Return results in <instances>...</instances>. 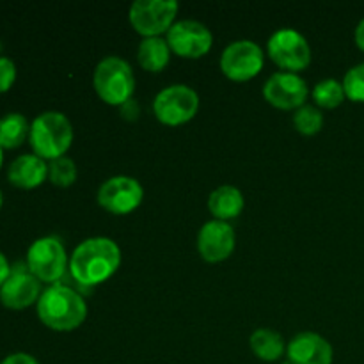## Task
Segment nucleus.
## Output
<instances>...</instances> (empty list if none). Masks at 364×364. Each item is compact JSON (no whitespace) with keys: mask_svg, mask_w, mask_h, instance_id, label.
I'll return each instance as SVG.
<instances>
[{"mask_svg":"<svg viewBox=\"0 0 364 364\" xmlns=\"http://www.w3.org/2000/svg\"><path fill=\"white\" fill-rule=\"evenodd\" d=\"M245 205L244 194L235 185H220L208 196V210L213 219L230 223L237 219Z\"/></svg>","mask_w":364,"mask_h":364,"instance_id":"17","label":"nucleus"},{"mask_svg":"<svg viewBox=\"0 0 364 364\" xmlns=\"http://www.w3.org/2000/svg\"><path fill=\"white\" fill-rule=\"evenodd\" d=\"M7 180L13 187L32 191L48 180V164L34 153H25L14 159L7 169Z\"/></svg>","mask_w":364,"mask_h":364,"instance_id":"16","label":"nucleus"},{"mask_svg":"<svg viewBox=\"0 0 364 364\" xmlns=\"http://www.w3.org/2000/svg\"><path fill=\"white\" fill-rule=\"evenodd\" d=\"M70 267L68 252L57 237H41L27 251V269L41 283L57 284Z\"/></svg>","mask_w":364,"mask_h":364,"instance_id":"6","label":"nucleus"},{"mask_svg":"<svg viewBox=\"0 0 364 364\" xmlns=\"http://www.w3.org/2000/svg\"><path fill=\"white\" fill-rule=\"evenodd\" d=\"M269 57L283 71L297 73L311 64V46L308 39L291 27H281L267 41Z\"/></svg>","mask_w":364,"mask_h":364,"instance_id":"7","label":"nucleus"},{"mask_svg":"<svg viewBox=\"0 0 364 364\" xmlns=\"http://www.w3.org/2000/svg\"><path fill=\"white\" fill-rule=\"evenodd\" d=\"M309 96L308 82L299 73L276 71L263 84V98L276 109L297 110Z\"/></svg>","mask_w":364,"mask_h":364,"instance_id":"12","label":"nucleus"},{"mask_svg":"<svg viewBox=\"0 0 364 364\" xmlns=\"http://www.w3.org/2000/svg\"><path fill=\"white\" fill-rule=\"evenodd\" d=\"M144 199V188L141 181L132 176L117 174L103 181L96 194V201L114 215H128L141 206Z\"/></svg>","mask_w":364,"mask_h":364,"instance_id":"10","label":"nucleus"},{"mask_svg":"<svg viewBox=\"0 0 364 364\" xmlns=\"http://www.w3.org/2000/svg\"><path fill=\"white\" fill-rule=\"evenodd\" d=\"M0 364H41L34 355L27 354V352H14L9 354Z\"/></svg>","mask_w":364,"mask_h":364,"instance_id":"26","label":"nucleus"},{"mask_svg":"<svg viewBox=\"0 0 364 364\" xmlns=\"http://www.w3.org/2000/svg\"><path fill=\"white\" fill-rule=\"evenodd\" d=\"M265 64V53L258 43L251 39H237L231 41L220 53V71L230 80L247 82L259 75Z\"/></svg>","mask_w":364,"mask_h":364,"instance_id":"9","label":"nucleus"},{"mask_svg":"<svg viewBox=\"0 0 364 364\" xmlns=\"http://www.w3.org/2000/svg\"><path fill=\"white\" fill-rule=\"evenodd\" d=\"M121 249L109 237H91L73 249L70 256V274L82 287H96L117 272Z\"/></svg>","mask_w":364,"mask_h":364,"instance_id":"1","label":"nucleus"},{"mask_svg":"<svg viewBox=\"0 0 364 364\" xmlns=\"http://www.w3.org/2000/svg\"><path fill=\"white\" fill-rule=\"evenodd\" d=\"M311 96L316 105L322 107V109H336L347 98L345 96L343 84L340 80H336V78H323V80H320L313 87Z\"/></svg>","mask_w":364,"mask_h":364,"instance_id":"21","label":"nucleus"},{"mask_svg":"<svg viewBox=\"0 0 364 364\" xmlns=\"http://www.w3.org/2000/svg\"><path fill=\"white\" fill-rule=\"evenodd\" d=\"M2 205H4V196H2V191H0V210H2Z\"/></svg>","mask_w":364,"mask_h":364,"instance_id":"30","label":"nucleus"},{"mask_svg":"<svg viewBox=\"0 0 364 364\" xmlns=\"http://www.w3.org/2000/svg\"><path fill=\"white\" fill-rule=\"evenodd\" d=\"M287 355L290 364H333L334 350L322 334L304 331L288 341Z\"/></svg>","mask_w":364,"mask_h":364,"instance_id":"15","label":"nucleus"},{"mask_svg":"<svg viewBox=\"0 0 364 364\" xmlns=\"http://www.w3.org/2000/svg\"><path fill=\"white\" fill-rule=\"evenodd\" d=\"M31 134V123L20 112H9L0 117V146L2 149H16Z\"/></svg>","mask_w":364,"mask_h":364,"instance_id":"20","label":"nucleus"},{"mask_svg":"<svg viewBox=\"0 0 364 364\" xmlns=\"http://www.w3.org/2000/svg\"><path fill=\"white\" fill-rule=\"evenodd\" d=\"M199 110V95L196 89L185 84H173L164 87L153 100V112L162 124L180 127L194 119Z\"/></svg>","mask_w":364,"mask_h":364,"instance_id":"5","label":"nucleus"},{"mask_svg":"<svg viewBox=\"0 0 364 364\" xmlns=\"http://www.w3.org/2000/svg\"><path fill=\"white\" fill-rule=\"evenodd\" d=\"M237 235L233 226L224 220L212 219L203 224L198 233V251L208 263L226 262L235 251Z\"/></svg>","mask_w":364,"mask_h":364,"instance_id":"13","label":"nucleus"},{"mask_svg":"<svg viewBox=\"0 0 364 364\" xmlns=\"http://www.w3.org/2000/svg\"><path fill=\"white\" fill-rule=\"evenodd\" d=\"M345 96L352 102L364 103V63L355 64L345 73L343 77Z\"/></svg>","mask_w":364,"mask_h":364,"instance_id":"24","label":"nucleus"},{"mask_svg":"<svg viewBox=\"0 0 364 364\" xmlns=\"http://www.w3.org/2000/svg\"><path fill=\"white\" fill-rule=\"evenodd\" d=\"M28 142L34 155L52 162L66 156V151L73 144V124L66 114L59 110H46L36 116L31 123Z\"/></svg>","mask_w":364,"mask_h":364,"instance_id":"3","label":"nucleus"},{"mask_svg":"<svg viewBox=\"0 0 364 364\" xmlns=\"http://www.w3.org/2000/svg\"><path fill=\"white\" fill-rule=\"evenodd\" d=\"M36 313L48 329L70 333L78 329L87 318V302L73 288L57 283L43 290L36 304Z\"/></svg>","mask_w":364,"mask_h":364,"instance_id":"2","label":"nucleus"},{"mask_svg":"<svg viewBox=\"0 0 364 364\" xmlns=\"http://www.w3.org/2000/svg\"><path fill=\"white\" fill-rule=\"evenodd\" d=\"M92 87L107 105L128 103L135 91V75L130 63L119 55L103 57L92 71Z\"/></svg>","mask_w":364,"mask_h":364,"instance_id":"4","label":"nucleus"},{"mask_svg":"<svg viewBox=\"0 0 364 364\" xmlns=\"http://www.w3.org/2000/svg\"><path fill=\"white\" fill-rule=\"evenodd\" d=\"M171 53L173 52L169 48V43L162 36H159V38H144L137 48V60L146 71L159 73L169 64Z\"/></svg>","mask_w":364,"mask_h":364,"instance_id":"19","label":"nucleus"},{"mask_svg":"<svg viewBox=\"0 0 364 364\" xmlns=\"http://www.w3.org/2000/svg\"><path fill=\"white\" fill-rule=\"evenodd\" d=\"M2 166H4V149L2 146H0V169H2Z\"/></svg>","mask_w":364,"mask_h":364,"instance_id":"29","label":"nucleus"},{"mask_svg":"<svg viewBox=\"0 0 364 364\" xmlns=\"http://www.w3.org/2000/svg\"><path fill=\"white\" fill-rule=\"evenodd\" d=\"M50 183L59 188H68L77 181V164L70 156H60L48 164Z\"/></svg>","mask_w":364,"mask_h":364,"instance_id":"22","label":"nucleus"},{"mask_svg":"<svg viewBox=\"0 0 364 364\" xmlns=\"http://www.w3.org/2000/svg\"><path fill=\"white\" fill-rule=\"evenodd\" d=\"M295 130L302 135H316L323 127V114L315 105H302L294 114Z\"/></svg>","mask_w":364,"mask_h":364,"instance_id":"23","label":"nucleus"},{"mask_svg":"<svg viewBox=\"0 0 364 364\" xmlns=\"http://www.w3.org/2000/svg\"><path fill=\"white\" fill-rule=\"evenodd\" d=\"M178 9L176 0H135L128 11V20L137 34L159 38L173 27Z\"/></svg>","mask_w":364,"mask_h":364,"instance_id":"8","label":"nucleus"},{"mask_svg":"<svg viewBox=\"0 0 364 364\" xmlns=\"http://www.w3.org/2000/svg\"><path fill=\"white\" fill-rule=\"evenodd\" d=\"M171 52L185 59H199L212 50L213 34L198 20H178L167 32Z\"/></svg>","mask_w":364,"mask_h":364,"instance_id":"11","label":"nucleus"},{"mask_svg":"<svg viewBox=\"0 0 364 364\" xmlns=\"http://www.w3.org/2000/svg\"><path fill=\"white\" fill-rule=\"evenodd\" d=\"M354 39H355V45L359 46V48L364 52V18L361 21L358 23V27H355V32H354Z\"/></svg>","mask_w":364,"mask_h":364,"instance_id":"28","label":"nucleus"},{"mask_svg":"<svg viewBox=\"0 0 364 364\" xmlns=\"http://www.w3.org/2000/svg\"><path fill=\"white\" fill-rule=\"evenodd\" d=\"M16 64L9 57L0 55V95L9 91L16 82Z\"/></svg>","mask_w":364,"mask_h":364,"instance_id":"25","label":"nucleus"},{"mask_svg":"<svg viewBox=\"0 0 364 364\" xmlns=\"http://www.w3.org/2000/svg\"><path fill=\"white\" fill-rule=\"evenodd\" d=\"M249 347L255 352L256 358L265 363L279 361L287 352V343L284 338L277 331L269 329V327H259L249 338Z\"/></svg>","mask_w":364,"mask_h":364,"instance_id":"18","label":"nucleus"},{"mask_svg":"<svg viewBox=\"0 0 364 364\" xmlns=\"http://www.w3.org/2000/svg\"><path fill=\"white\" fill-rule=\"evenodd\" d=\"M11 270H13V269H11V265H9V262H7L6 255L0 251V287H2V284L7 281V277L11 276Z\"/></svg>","mask_w":364,"mask_h":364,"instance_id":"27","label":"nucleus"},{"mask_svg":"<svg viewBox=\"0 0 364 364\" xmlns=\"http://www.w3.org/2000/svg\"><path fill=\"white\" fill-rule=\"evenodd\" d=\"M41 294V281L32 276L28 269H13L0 287V304L13 311H21L38 304Z\"/></svg>","mask_w":364,"mask_h":364,"instance_id":"14","label":"nucleus"}]
</instances>
